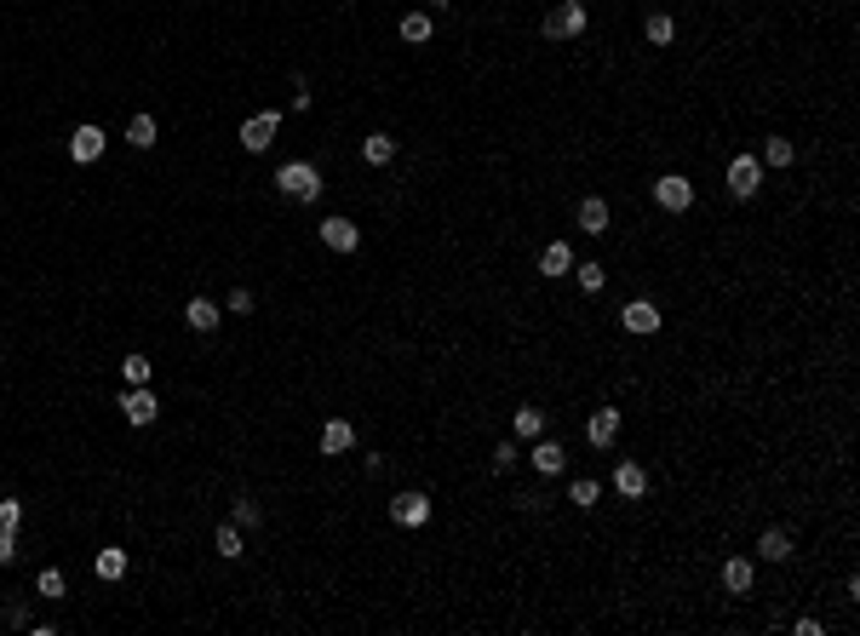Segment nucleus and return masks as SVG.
I'll list each match as a JSON object with an SVG mask.
<instances>
[{
	"label": "nucleus",
	"instance_id": "obj_31",
	"mask_svg": "<svg viewBox=\"0 0 860 636\" xmlns=\"http://www.w3.org/2000/svg\"><path fill=\"white\" fill-rule=\"evenodd\" d=\"M516 436H528V442L545 436V413L539 408H516Z\"/></svg>",
	"mask_w": 860,
	"mask_h": 636
},
{
	"label": "nucleus",
	"instance_id": "obj_13",
	"mask_svg": "<svg viewBox=\"0 0 860 636\" xmlns=\"http://www.w3.org/2000/svg\"><path fill=\"white\" fill-rule=\"evenodd\" d=\"M184 321H189V333H218V327H224V310H218L213 299H189Z\"/></svg>",
	"mask_w": 860,
	"mask_h": 636
},
{
	"label": "nucleus",
	"instance_id": "obj_30",
	"mask_svg": "<svg viewBox=\"0 0 860 636\" xmlns=\"http://www.w3.org/2000/svg\"><path fill=\"white\" fill-rule=\"evenodd\" d=\"M516 465H522V448H516V442H511V436H505V442H499V448H494V476H511V470H516Z\"/></svg>",
	"mask_w": 860,
	"mask_h": 636
},
{
	"label": "nucleus",
	"instance_id": "obj_7",
	"mask_svg": "<svg viewBox=\"0 0 860 636\" xmlns=\"http://www.w3.org/2000/svg\"><path fill=\"white\" fill-rule=\"evenodd\" d=\"M528 465H534L539 476L551 482V476H563V470H568V448H563V442H551V436H534V453H528Z\"/></svg>",
	"mask_w": 860,
	"mask_h": 636
},
{
	"label": "nucleus",
	"instance_id": "obj_20",
	"mask_svg": "<svg viewBox=\"0 0 860 636\" xmlns=\"http://www.w3.org/2000/svg\"><path fill=\"white\" fill-rule=\"evenodd\" d=\"M722 591H734V597H746V591H752V562H746V557H729V562H722Z\"/></svg>",
	"mask_w": 860,
	"mask_h": 636
},
{
	"label": "nucleus",
	"instance_id": "obj_3",
	"mask_svg": "<svg viewBox=\"0 0 860 636\" xmlns=\"http://www.w3.org/2000/svg\"><path fill=\"white\" fill-rule=\"evenodd\" d=\"M121 413H127V425H155V418H161V401L155 396H149V384H127V390H121Z\"/></svg>",
	"mask_w": 860,
	"mask_h": 636
},
{
	"label": "nucleus",
	"instance_id": "obj_6",
	"mask_svg": "<svg viewBox=\"0 0 860 636\" xmlns=\"http://www.w3.org/2000/svg\"><path fill=\"white\" fill-rule=\"evenodd\" d=\"M620 327H625V333H637V338H654V333L665 327V321H660V304H648V299H631V304L620 310Z\"/></svg>",
	"mask_w": 860,
	"mask_h": 636
},
{
	"label": "nucleus",
	"instance_id": "obj_18",
	"mask_svg": "<svg viewBox=\"0 0 860 636\" xmlns=\"http://www.w3.org/2000/svg\"><path fill=\"white\" fill-rule=\"evenodd\" d=\"M568 269H573V247H568V241H551V247H545L539 252V276H568Z\"/></svg>",
	"mask_w": 860,
	"mask_h": 636
},
{
	"label": "nucleus",
	"instance_id": "obj_1",
	"mask_svg": "<svg viewBox=\"0 0 860 636\" xmlns=\"http://www.w3.org/2000/svg\"><path fill=\"white\" fill-rule=\"evenodd\" d=\"M276 189L287 201H298V207H310V201H321V167L316 161H287L276 172Z\"/></svg>",
	"mask_w": 860,
	"mask_h": 636
},
{
	"label": "nucleus",
	"instance_id": "obj_4",
	"mask_svg": "<svg viewBox=\"0 0 860 636\" xmlns=\"http://www.w3.org/2000/svg\"><path fill=\"white\" fill-rule=\"evenodd\" d=\"M573 35H585V0H563L545 18V40H573Z\"/></svg>",
	"mask_w": 860,
	"mask_h": 636
},
{
	"label": "nucleus",
	"instance_id": "obj_15",
	"mask_svg": "<svg viewBox=\"0 0 860 636\" xmlns=\"http://www.w3.org/2000/svg\"><path fill=\"white\" fill-rule=\"evenodd\" d=\"M614 487H620V499H643V493H648V470L637 465V458H620V470H614Z\"/></svg>",
	"mask_w": 860,
	"mask_h": 636
},
{
	"label": "nucleus",
	"instance_id": "obj_24",
	"mask_svg": "<svg viewBox=\"0 0 860 636\" xmlns=\"http://www.w3.org/2000/svg\"><path fill=\"white\" fill-rule=\"evenodd\" d=\"M396 29H402L407 46H425V40H430V18H425V12H407V18L396 23Z\"/></svg>",
	"mask_w": 860,
	"mask_h": 636
},
{
	"label": "nucleus",
	"instance_id": "obj_10",
	"mask_svg": "<svg viewBox=\"0 0 860 636\" xmlns=\"http://www.w3.org/2000/svg\"><path fill=\"white\" fill-rule=\"evenodd\" d=\"M104 127H92V120H87V127H75L70 132V161H80V167H92V161H98L104 155Z\"/></svg>",
	"mask_w": 860,
	"mask_h": 636
},
{
	"label": "nucleus",
	"instance_id": "obj_25",
	"mask_svg": "<svg viewBox=\"0 0 860 636\" xmlns=\"http://www.w3.org/2000/svg\"><path fill=\"white\" fill-rule=\"evenodd\" d=\"M127 144L132 150H149V144H155V115H132L127 120Z\"/></svg>",
	"mask_w": 860,
	"mask_h": 636
},
{
	"label": "nucleus",
	"instance_id": "obj_23",
	"mask_svg": "<svg viewBox=\"0 0 860 636\" xmlns=\"http://www.w3.org/2000/svg\"><path fill=\"white\" fill-rule=\"evenodd\" d=\"M763 167H791L797 161V150H791V138H763Z\"/></svg>",
	"mask_w": 860,
	"mask_h": 636
},
{
	"label": "nucleus",
	"instance_id": "obj_17",
	"mask_svg": "<svg viewBox=\"0 0 860 636\" xmlns=\"http://www.w3.org/2000/svg\"><path fill=\"white\" fill-rule=\"evenodd\" d=\"M757 557H763V562H791V533H786V527H763Z\"/></svg>",
	"mask_w": 860,
	"mask_h": 636
},
{
	"label": "nucleus",
	"instance_id": "obj_8",
	"mask_svg": "<svg viewBox=\"0 0 860 636\" xmlns=\"http://www.w3.org/2000/svg\"><path fill=\"white\" fill-rule=\"evenodd\" d=\"M654 201H660L665 212H689L694 207V184L682 178V172H665V178L654 184Z\"/></svg>",
	"mask_w": 860,
	"mask_h": 636
},
{
	"label": "nucleus",
	"instance_id": "obj_16",
	"mask_svg": "<svg viewBox=\"0 0 860 636\" xmlns=\"http://www.w3.org/2000/svg\"><path fill=\"white\" fill-rule=\"evenodd\" d=\"M350 448H356V430H350V418H327V425H321V453H350Z\"/></svg>",
	"mask_w": 860,
	"mask_h": 636
},
{
	"label": "nucleus",
	"instance_id": "obj_2",
	"mask_svg": "<svg viewBox=\"0 0 860 636\" xmlns=\"http://www.w3.org/2000/svg\"><path fill=\"white\" fill-rule=\"evenodd\" d=\"M757 189H763V161L757 155H734L729 161V195L734 201H752Z\"/></svg>",
	"mask_w": 860,
	"mask_h": 636
},
{
	"label": "nucleus",
	"instance_id": "obj_34",
	"mask_svg": "<svg viewBox=\"0 0 860 636\" xmlns=\"http://www.w3.org/2000/svg\"><path fill=\"white\" fill-rule=\"evenodd\" d=\"M18 522H23V505L18 499H0V533H18Z\"/></svg>",
	"mask_w": 860,
	"mask_h": 636
},
{
	"label": "nucleus",
	"instance_id": "obj_14",
	"mask_svg": "<svg viewBox=\"0 0 860 636\" xmlns=\"http://www.w3.org/2000/svg\"><path fill=\"white\" fill-rule=\"evenodd\" d=\"M573 224H580L585 235H608V201L603 195H585L580 212H573Z\"/></svg>",
	"mask_w": 860,
	"mask_h": 636
},
{
	"label": "nucleus",
	"instance_id": "obj_11",
	"mask_svg": "<svg viewBox=\"0 0 860 636\" xmlns=\"http://www.w3.org/2000/svg\"><path fill=\"white\" fill-rule=\"evenodd\" d=\"M585 442H591V448H614V442H620V408H597L585 418Z\"/></svg>",
	"mask_w": 860,
	"mask_h": 636
},
{
	"label": "nucleus",
	"instance_id": "obj_28",
	"mask_svg": "<svg viewBox=\"0 0 860 636\" xmlns=\"http://www.w3.org/2000/svg\"><path fill=\"white\" fill-rule=\"evenodd\" d=\"M63 591H70V585H63V574H58V567H40V579H35V597L63 602Z\"/></svg>",
	"mask_w": 860,
	"mask_h": 636
},
{
	"label": "nucleus",
	"instance_id": "obj_26",
	"mask_svg": "<svg viewBox=\"0 0 860 636\" xmlns=\"http://www.w3.org/2000/svg\"><path fill=\"white\" fill-rule=\"evenodd\" d=\"M92 567H98V579H109V585H115V579L127 574V550L109 545V550H98V562H92Z\"/></svg>",
	"mask_w": 860,
	"mask_h": 636
},
{
	"label": "nucleus",
	"instance_id": "obj_36",
	"mask_svg": "<svg viewBox=\"0 0 860 636\" xmlns=\"http://www.w3.org/2000/svg\"><path fill=\"white\" fill-rule=\"evenodd\" d=\"M18 562V533H0V567Z\"/></svg>",
	"mask_w": 860,
	"mask_h": 636
},
{
	"label": "nucleus",
	"instance_id": "obj_29",
	"mask_svg": "<svg viewBox=\"0 0 860 636\" xmlns=\"http://www.w3.org/2000/svg\"><path fill=\"white\" fill-rule=\"evenodd\" d=\"M573 281H580L585 293H603V287H608V269L597 264V259H591V264H573Z\"/></svg>",
	"mask_w": 860,
	"mask_h": 636
},
{
	"label": "nucleus",
	"instance_id": "obj_5",
	"mask_svg": "<svg viewBox=\"0 0 860 636\" xmlns=\"http://www.w3.org/2000/svg\"><path fill=\"white\" fill-rule=\"evenodd\" d=\"M276 127H281L276 110H258L247 127H241V150H247V155H264L270 144H276Z\"/></svg>",
	"mask_w": 860,
	"mask_h": 636
},
{
	"label": "nucleus",
	"instance_id": "obj_22",
	"mask_svg": "<svg viewBox=\"0 0 860 636\" xmlns=\"http://www.w3.org/2000/svg\"><path fill=\"white\" fill-rule=\"evenodd\" d=\"M643 35H648V46H672V35H677L672 12H648V18H643Z\"/></svg>",
	"mask_w": 860,
	"mask_h": 636
},
{
	"label": "nucleus",
	"instance_id": "obj_27",
	"mask_svg": "<svg viewBox=\"0 0 860 636\" xmlns=\"http://www.w3.org/2000/svg\"><path fill=\"white\" fill-rule=\"evenodd\" d=\"M213 545H218V557H230V562H236V557H241V527H236V522H218Z\"/></svg>",
	"mask_w": 860,
	"mask_h": 636
},
{
	"label": "nucleus",
	"instance_id": "obj_33",
	"mask_svg": "<svg viewBox=\"0 0 860 636\" xmlns=\"http://www.w3.org/2000/svg\"><path fill=\"white\" fill-rule=\"evenodd\" d=\"M230 516H236V527H258V522H264V510H258L253 499H236V510H230Z\"/></svg>",
	"mask_w": 860,
	"mask_h": 636
},
{
	"label": "nucleus",
	"instance_id": "obj_9",
	"mask_svg": "<svg viewBox=\"0 0 860 636\" xmlns=\"http://www.w3.org/2000/svg\"><path fill=\"white\" fill-rule=\"evenodd\" d=\"M390 522L396 527H425L430 522V499L425 493H396L390 499Z\"/></svg>",
	"mask_w": 860,
	"mask_h": 636
},
{
	"label": "nucleus",
	"instance_id": "obj_35",
	"mask_svg": "<svg viewBox=\"0 0 860 636\" xmlns=\"http://www.w3.org/2000/svg\"><path fill=\"white\" fill-rule=\"evenodd\" d=\"M253 310V293L247 287H230V316H247Z\"/></svg>",
	"mask_w": 860,
	"mask_h": 636
},
{
	"label": "nucleus",
	"instance_id": "obj_32",
	"mask_svg": "<svg viewBox=\"0 0 860 636\" xmlns=\"http://www.w3.org/2000/svg\"><path fill=\"white\" fill-rule=\"evenodd\" d=\"M121 373H127V384H149V373H155V368H149V356H138V350H132V356L121 361Z\"/></svg>",
	"mask_w": 860,
	"mask_h": 636
},
{
	"label": "nucleus",
	"instance_id": "obj_19",
	"mask_svg": "<svg viewBox=\"0 0 860 636\" xmlns=\"http://www.w3.org/2000/svg\"><path fill=\"white\" fill-rule=\"evenodd\" d=\"M362 161H367V167H390V161H396V138H390V132L362 138Z\"/></svg>",
	"mask_w": 860,
	"mask_h": 636
},
{
	"label": "nucleus",
	"instance_id": "obj_12",
	"mask_svg": "<svg viewBox=\"0 0 860 636\" xmlns=\"http://www.w3.org/2000/svg\"><path fill=\"white\" fill-rule=\"evenodd\" d=\"M321 247H333V252H356V247H362V229L350 224V219H321Z\"/></svg>",
	"mask_w": 860,
	"mask_h": 636
},
{
	"label": "nucleus",
	"instance_id": "obj_21",
	"mask_svg": "<svg viewBox=\"0 0 860 636\" xmlns=\"http://www.w3.org/2000/svg\"><path fill=\"white\" fill-rule=\"evenodd\" d=\"M597 499H603V482H597V476H573V482H568V505L597 510Z\"/></svg>",
	"mask_w": 860,
	"mask_h": 636
}]
</instances>
